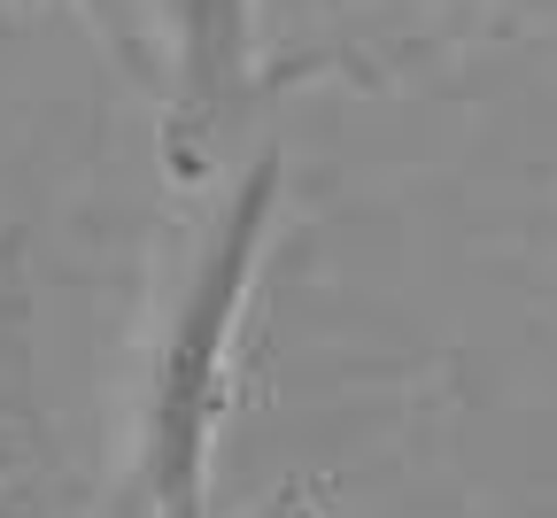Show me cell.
<instances>
[{
  "mask_svg": "<svg viewBox=\"0 0 557 518\" xmlns=\"http://www.w3.org/2000/svg\"><path fill=\"white\" fill-rule=\"evenodd\" d=\"M248 518H325V495H318L310 480H287V488H271Z\"/></svg>",
  "mask_w": 557,
  "mask_h": 518,
  "instance_id": "277c9868",
  "label": "cell"
},
{
  "mask_svg": "<svg viewBox=\"0 0 557 518\" xmlns=\"http://www.w3.org/2000/svg\"><path fill=\"white\" fill-rule=\"evenodd\" d=\"M278 201H287V156L256 147L233 171V186L209 201L171 279L163 325L148 341V380H139V433H132L139 518H209V465H218V425L233 410V348L248 294L263 279Z\"/></svg>",
  "mask_w": 557,
  "mask_h": 518,
  "instance_id": "6da1fadb",
  "label": "cell"
},
{
  "mask_svg": "<svg viewBox=\"0 0 557 518\" xmlns=\"http://www.w3.org/2000/svg\"><path fill=\"white\" fill-rule=\"evenodd\" d=\"M78 9H86V24L116 47V62H124V70L156 78V70H148V47H139V32H132V9H124V0H78Z\"/></svg>",
  "mask_w": 557,
  "mask_h": 518,
  "instance_id": "3957f363",
  "label": "cell"
},
{
  "mask_svg": "<svg viewBox=\"0 0 557 518\" xmlns=\"http://www.w3.org/2000/svg\"><path fill=\"white\" fill-rule=\"evenodd\" d=\"M148 16L163 32V94H171L163 132H171V156L186 171L248 94L256 9L248 0H148Z\"/></svg>",
  "mask_w": 557,
  "mask_h": 518,
  "instance_id": "7a4b0ae2",
  "label": "cell"
}]
</instances>
